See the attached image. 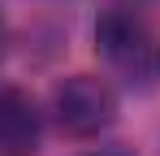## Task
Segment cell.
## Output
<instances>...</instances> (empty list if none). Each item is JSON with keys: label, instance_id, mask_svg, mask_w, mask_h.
Wrapping results in <instances>:
<instances>
[{"label": "cell", "instance_id": "3", "mask_svg": "<svg viewBox=\"0 0 160 156\" xmlns=\"http://www.w3.org/2000/svg\"><path fill=\"white\" fill-rule=\"evenodd\" d=\"M43 143V108L22 87H0V156H35Z\"/></svg>", "mask_w": 160, "mask_h": 156}, {"label": "cell", "instance_id": "2", "mask_svg": "<svg viewBox=\"0 0 160 156\" xmlns=\"http://www.w3.org/2000/svg\"><path fill=\"white\" fill-rule=\"evenodd\" d=\"M52 117L74 139L104 134L117 122V91L100 74H74L52 91Z\"/></svg>", "mask_w": 160, "mask_h": 156}, {"label": "cell", "instance_id": "4", "mask_svg": "<svg viewBox=\"0 0 160 156\" xmlns=\"http://www.w3.org/2000/svg\"><path fill=\"white\" fill-rule=\"evenodd\" d=\"M87 156H112V152H87Z\"/></svg>", "mask_w": 160, "mask_h": 156}, {"label": "cell", "instance_id": "1", "mask_svg": "<svg viewBox=\"0 0 160 156\" xmlns=\"http://www.w3.org/2000/svg\"><path fill=\"white\" fill-rule=\"evenodd\" d=\"M95 48L130 91L160 87V35L134 9H108L95 22Z\"/></svg>", "mask_w": 160, "mask_h": 156}]
</instances>
